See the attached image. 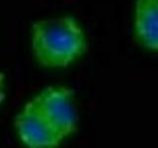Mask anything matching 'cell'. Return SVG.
<instances>
[{
    "label": "cell",
    "mask_w": 158,
    "mask_h": 148,
    "mask_svg": "<svg viewBox=\"0 0 158 148\" xmlns=\"http://www.w3.org/2000/svg\"><path fill=\"white\" fill-rule=\"evenodd\" d=\"M72 99L71 90L61 86H52L32 100L41 115L63 138L76 130L77 116Z\"/></svg>",
    "instance_id": "obj_2"
},
{
    "label": "cell",
    "mask_w": 158,
    "mask_h": 148,
    "mask_svg": "<svg viewBox=\"0 0 158 148\" xmlns=\"http://www.w3.org/2000/svg\"><path fill=\"white\" fill-rule=\"evenodd\" d=\"M135 35L142 47L158 52V0H136Z\"/></svg>",
    "instance_id": "obj_4"
},
{
    "label": "cell",
    "mask_w": 158,
    "mask_h": 148,
    "mask_svg": "<svg viewBox=\"0 0 158 148\" xmlns=\"http://www.w3.org/2000/svg\"><path fill=\"white\" fill-rule=\"evenodd\" d=\"M31 43L37 61L51 68L68 66L87 49L83 30L71 16L35 22Z\"/></svg>",
    "instance_id": "obj_1"
},
{
    "label": "cell",
    "mask_w": 158,
    "mask_h": 148,
    "mask_svg": "<svg viewBox=\"0 0 158 148\" xmlns=\"http://www.w3.org/2000/svg\"><path fill=\"white\" fill-rule=\"evenodd\" d=\"M5 97V93H4V83H3V77L0 74V104L2 103Z\"/></svg>",
    "instance_id": "obj_5"
},
{
    "label": "cell",
    "mask_w": 158,
    "mask_h": 148,
    "mask_svg": "<svg viewBox=\"0 0 158 148\" xmlns=\"http://www.w3.org/2000/svg\"><path fill=\"white\" fill-rule=\"evenodd\" d=\"M20 139L28 148H56L63 137L44 118L33 101L15 117Z\"/></svg>",
    "instance_id": "obj_3"
}]
</instances>
